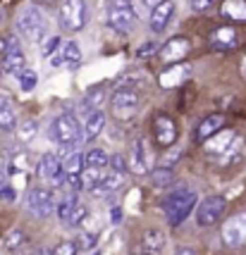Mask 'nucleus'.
I'll list each match as a JSON object with an SVG mask.
<instances>
[{
    "label": "nucleus",
    "instance_id": "nucleus-1",
    "mask_svg": "<svg viewBox=\"0 0 246 255\" xmlns=\"http://www.w3.org/2000/svg\"><path fill=\"white\" fill-rule=\"evenodd\" d=\"M196 203H199V198H196L194 191H175V193H170L168 198H165V215H168V222L172 224V227L182 224L191 212H194Z\"/></svg>",
    "mask_w": 246,
    "mask_h": 255
},
{
    "label": "nucleus",
    "instance_id": "nucleus-2",
    "mask_svg": "<svg viewBox=\"0 0 246 255\" xmlns=\"http://www.w3.org/2000/svg\"><path fill=\"white\" fill-rule=\"evenodd\" d=\"M48 138L60 145L81 143V124L77 122L74 115H57L48 129Z\"/></svg>",
    "mask_w": 246,
    "mask_h": 255
},
{
    "label": "nucleus",
    "instance_id": "nucleus-3",
    "mask_svg": "<svg viewBox=\"0 0 246 255\" xmlns=\"http://www.w3.org/2000/svg\"><path fill=\"white\" fill-rule=\"evenodd\" d=\"M105 22L112 26L115 31L127 33L134 29L136 24V12L129 0H108V10H105Z\"/></svg>",
    "mask_w": 246,
    "mask_h": 255
},
{
    "label": "nucleus",
    "instance_id": "nucleus-4",
    "mask_svg": "<svg viewBox=\"0 0 246 255\" xmlns=\"http://www.w3.org/2000/svg\"><path fill=\"white\" fill-rule=\"evenodd\" d=\"M17 29L26 41H34V43H41L45 38V17L38 7H24L19 12V19H17Z\"/></svg>",
    "mask_w": 246,
    "mask_h": 255
},
{
    "label": "nucleus",
    "instance_id": "nucleus-5",
    "mask_svg": "<svg viewBox=\"0 0 246 255\" xmlns=\"http://www.w3.org/2000/svg\"><path fill=\"white\" fill-rule=\"evenodd\" d=\"M57 19L65 31H81L86 24V2L84 0H62L57 5Z\"/></svg>",
    "mask_w": 246,
    "mask_h": 255
},
{
    "label": "nucleus",
    "instance_id": "nucleus-6",
    "mask_svg": "<svg viewBox=\"0 0 246 255\" xmlns=\"http://www.w3.org/2000/svg\"><path fill=\"white\" fill-rule=\"evenodd\" d=\"M225 212V198L223 196H208L201 203H196V222L199 227H213L220 222Z\"/></svg>",
    "mask_w": 246,
    "mask_h": 255
},
{
    "label": "nucleus",
    "instance_id": "nucleus-7",
    "mask_svg": "<svg viewBox=\"0 0 246 255\" xmlns=\"http://www.w3.org/2000/svg\"><path fill=\"white\" fill-rule=\"evenodd\" d=\"M246 241V212H237L223 224V244L227 248H239Z\"/></svg>",
    "mask_w": 246,
    "mask_h": 255
},
{
    "label": "nucleus",
    "instance_id": "nucleus-8",
    "mask_svg": "<svg viewBox=\"0 0 246 255\" xmlns=\"http://www.w3.org/2000/svg\"><path fill=\"white\" fill-rule=\"evenodd\" d=\"M110 105L122 120L124 117H132L136 112V108H139V93L134 89H129V86H122V89H117L112 93Z\"/></svg>",
    "mask_w": 246,
    "mask_h": 255
},
{
    "label": "nucleus",
    "instance_id": "nucleus-9",
    "mask_svg": "<svg viewBox=\"0 0 246 255\" xmlns=\"http://www.w3.org/2000/svg\"><path fill=\"white\" fill-rule=\"evenodd\" d=\"M26 208L31 210L34 217H48L50 212H53V193L48 189H29L26 193Z\"/></svg>",
    "mask_w": 246,
    "mask_h": 255
},
{
    "label": "nucleus",
    "instance_id": "nucleus-10",
    "mask_svg": "<svg viewBox=\"0 0 246 255\" xmlns=\"http://www.w3.org/2000/svg\"><path fill=\"white\" fill-rule=\"evenodd\" d=\"M189 50H191L189 38L177 36V38H170L168 43L158 50V55H160V60H163L165 65H177V62H184V57L189 55Z\"/></svg>",
    "mask_w": 246,
    "mask_h": 255
},
{
    "label": "nucleus",
    "instance_id": "nucleus-11",
    "mask_svg": "<svg viewBox=\"0 0 246 255\" xmlns=\"http://www.w3.org/2000/svg\"><path fill=\"white\" fill-rule=\"evenodd\" d=\"M172 14H175V2L172 0H158L156 5H153V10H151V19H148L151 31H156V33L165 31V26L172 19Z\"/></svg>",
    "mask_w": 246,
    "mask_h": 255
},
{
    "label": "nucleus",
    "instance_id": "nucleus-12",
    "mask_svg": "<svg viewBox=\"0 0 246 255\" xmlns=\"http://www.w3.org/2000/svg\"><path fill=\"white\" fill-rule=\"evenodd\" d=\"M153 136H156V143L165 145V148L177 141V127L168 115H158L153 120Z\"/></svg>",
    "mask_w": 246,
    "mask_h": 255
},
{
    "label": "nucleus",
    "instance_id": "nucleus-13",
    "mask_svg": "<svg viewBox=\"0 0 246 255\" xmlns=\"http://www.w3.org/2000/svg\"><path fill=\"white\" fill-rule=\"evenodd\" d=\"M38 177L50 181V184H55V186L62 181V167H60L57 155H53V153L41 155V160H38Z\"/></svg>",
    "mask_w": 246,
    "mask_h": 255
},
{
    "label": "nucleus",
    "instance_id": "nucleus-14",
    "mask_svg": "<svg viewBox=\"0 0 246 255\" xmlns=\"http://www.w3.org/2000/svg\"><path fill=\"white\" fill-rule=\"evenodd\" d=\"M191 74V67L187 62H177V65H168V69L160 74V86L163 89H175L179 84H184V79Z\"/></svg>",
    "mask_w": 246,
    "mask_h": 255
},
{
    "label": "nucleus",
    "instance_id": "nucleus-15",
    "mask_svg": "<svg viewBox=\"0 0 246 255\" xmlns=\"http://www.w3.org/2000/svg\"><path fill=\"white\" fill-rule=\"evenodd\" d=\"M235 131L232 129H225V131H218L215 136H211L208 141H203L206 143V150L211 153V155H227V150H230V145L235 143Z\"/></svg>",
    "mask_w": 246,
    "mask_h": 255
},
{
    "label": "nucleus",
    "instance_id": "nucleus-16",
    "mask_svg": "<svg viewBox=\"0 0 246 255\" xmlns=\"http://www.w3.org/2000/svg\"><path fill=\"white\" fill-rule=\"evenodd\" d=\"M237 45V31L235 26H220L211 33V48L215 50H230Z\"/></svg>",
    "mask_w": 246,
    "mask_h": 255
},
{
    "label": "nucleus",
    "instance_id": "nucleus-17",
    "mask_svg": "<svg viewBox=\"0 0 246 255\" xmlns=\"http://www.w3.org/2000/svg\"><path fill=\"white\" fill-rule=\"evenodd\" d=\"M103 127H105V112L103 110L89 112V115H86V122L81 127V138H86V141L96 138V136L103 131Z\"/></svg>",
    "mask_w": 246,
    "mask_h": 255
},
{
    "label": "nucleus",
    "instance_id": "nucleus-18",
    "mask_svg": "<svg viewBox=\"0 0 246 255\" xmlns=\"http://www.w3.org/2000/svg\"><path fill=\"white\" fill-rule=\"evenodd\" d=\"M127 169H132L134 174H146V153H144V141H141V138H134V141H132Z\"/></svg>",
    "mask_w": 246,
    "mask_h": 255
},
{
    "label": "nucleus",
    "instance_id": "nucleus-19",
    "mask_svg": "<svg viewBox=\"0 0 246 255\" xmlns=\"http://www.w3.org/2000/svg\"><path fill=\"white\" fill-rule=\"evenodd\" d=\"M225 127V117L223 115H211V117H206L201 124H199V129H196V136H199V141H208L211 136H215L218 131H223Z\"/></svg>",
    "mask_w": 246,
    "mask_h": 255
},
{
    "label": "nucleus",
    "instance_id": "nucleus-20",
    "mask_svg": "<svg viewBox=\"0 0 246 255\" xmlns=\"http://www.w3.org/2000/svg\"><path fill=\"white\" fill-rule=\"evenodd\" d=\"M220 12L230 22H246V0H225Z\"/></svg>",
    "mask_w": 246,
    "mask_h": 255
},
{
    "label": "nucleus",
    "instance_id": "nucleus-21",
    "mask_svg": "<svg viewBox=\"0 0 246 255\" xmlns=\"http://www.w3.org/2000/svg\"><path fill=\"white\" fill-rule=\"evenodd\" d=\"M108 174L105 167H84V172H79V181H81V189H98V184L103 181V177Z\"/></svg>",
    "mask_w": 246,
    "mask_h": 255
},
{
    "label": "nucleus",
    "instance_id": "nucleus-22",
    "mask_svg": "<svg viewBox=\"0 0 246 255\" xmlns=\"http://www.w3.org/2000/svg\"><path fill=\"white\" fill-rule=\"evenodd\" d=\"M144 251L146 255H160L165 251V234L158 229H148L144 234Z\"/></svg>",
    "mask_w": 246,
    "mask_h": 255
},
{
    "label": "nucleus",
    "instance_id": "nucleus-23",
    "mask_svg": "<svg viewBox=\"0 0 246 255\" xmlns=\"http://www.w3.org/2000/svg\"><path fill=\"white\" fill-rule=\"evenodd\" d=\"M17 127V115L12 110V105L7 103V98H0V129L2 131H12Z\"/></svg>",
    "mask_w": 246,
    "mask_h": 255
},
{
    "label": "nucleus",
    "instance_id": "nucleus-24",
    "mask_svg": "<svg viewBox=\"0 0 246 255\" xmlns=\"http://www.w3.org/2000/svg\"><path fill=\"white\" fill-rule=\"evenodd\" d=\"M24 65H26V60H24L22 50L17 48V50H7V55H5V72H10V74H19L24 72Z\"/></svg>",
    "mask_w": 246,
    "mask_h": 255
},
{
    "label": "nucleus",
    "instance_id": "nucleus-25",
    "mask_svg": "<svg viewBox=\"0 0 246 255\" xmlns=\"http://www.w3.org/2000/svg\"><path fill=\"white\" fill-rule=\"evenodd\" d=\"M60 167H62V174H67V177H74L79 174L81 169H84V160H81V153H72V155L62 157L60 160Z\"/></svg>",
    "mask_w": 246,
    "mask_h": 255
},
{
    "label": "nucleus",
    "instance_id": "nucleus-26",
    "mask_svg": "<svg viewBox=\"0 0 246 255\" xmlns=\"http://www.w3.org/2000/svg\"><path fill=\"white\" fill-rule=\"evenodd\" d=\"M103 103H105V91L98 86V89H91L86 93V98H84V110L86 115L93 110H103Z\"/></svg>",
    "mask_w": 246,
    "mask_h": 255
},
{
    "label": "nucleus",
    "instance_id": "nucleus-27",
    "mask_svg": "<svg viewBox=\"0 0 246 255\" xmlns=\"http://www.w3.org/2000/svg\"><path fill=\"white\" fill-rule=\"evenodd\" d=\"M124 184V177L122 174H117V172H108L105 177H103V181L98 184V189H93V191H98V193H112V191H117L120 186Z\"/></svg>",
    "mask_w": 246,
    "mask_h": 255
},
{
    "label": "nucleus",
    "instance_id": "nucleus-28",
    "mask_svg": "<svg viewBox=\"0 0 246 255\" xmlns=\"http://www.w3.org/2000/svg\"><path fill=\"white\" fill-rule=\"evenodd\" d=\"M36 133H38V122H36V120H24V122L17 127V138H19L22 143L34 141Z\"/></svg>",
    "mask_w": 246,
    "mask_h": 255
},
{
    "label": "nucleus",
    "instance_id": "nucleus-29",
    "mask_svg": "<svg viewBox=\"0 0 246 255\" xmlns=\"http://www.w3.org/2000/svg\"><path fill=\"white\" fill-rule=\"evenodd\" d=\"M81 62V50H79V45L74 41H67L65 43V50H62V65L67 67H79Z\"/></svg>",
    "mask_w": 246,
    "mask_h": 255
},
{
    "label": "nucleus",
    "instance_id": "nucleus-30",
    "mask_svg": "<svg viewBox=\"0 0 246 255\" xmlns=\"http://www.w3.org/2000/svg\"><path fill=\"white\" fill-rule=\"evenodd\" d=\"M81 160H84V167H108V155L101 148H91L86 155H81Z\"/></svg>",
    "mask_w": 246,
    "mask_h": 255
},
{
    "label": "nucleus",
    "instance_id": "nucleus-31",
    "mask_svg": "<svg viewBox=\"0 0 246 255\" xmlns=\"http://www.w3.org/2000/svg\"><path fill=\"white\" fill-rule=\"evenodd\" d=\"M24 241H26V236H24L22 229H12V232H7V236L2 239L5 253H12V251H17V248H19Z\"/></svg>",
    "mask_w": 246,
    "mask_h": 255
},
{
    "label": "nucleus",
    "instance_id": "nucleus-32",
    "mask_svg": "<svg viewBox=\"0 0 246 255\" xmlns=\"http://www.w3.org/2000/svg\"><path fill=\"white\" fill-rule=\"evenodd\" d=\"M17 81H19V89H22L24 93H29V91L36 89V84H38V74H36L34 69H24V72L17 74Z\"/></svg>",
    "mask_w": 246,
    "mask_h": 255
},
{
    "label": "nucleus",
    "instance_id": "nucleus-33",
    "mask_svg": "<svg viewBox=\"0 0 246 255\" xmlns=\"http://www.w3.org/2000/svg\"><path fill=\"white\" fill-rule=\"evenodd\" d=\"M74 205H77V193L72 191V193H69L67 198H65L62 203H60V205H57V217H60L62 222H67L69 212H72V208H74Z\"/></svg>",
    "mask_w": 246,
    "mask_h": 255
},
{
    "label": "nucleus",
    "instance_id": "nucleus-34",
    "mask_svg": "<svg viewBox=\"0 0 246 255\" xmlns=\"http://www.w3.org/2000/svg\"><path fill=\"white\" fill-rule=\"evenodd\" d=\"M86 215H89V210H86V205H74L72 208V212H69V217H67V222L65 224H69V227H79V224L86 220Z\"/></svg>",
    "mask_w": 246,
    "mask_h": 255
},
{
    "label": "nucleus",
    "instance_id": "nucleus-35",
    "mask_svg": "<svg viewBox=\"0 0 246 255\" xmlns=\"http://www.w3.org/2000/svg\"><path fill=\"white\" fill-rule=\"evenodd\" d=\"M151 179H153V184L156 186H168V184H172V169H168V167H160V169H156L153 174H151Z\"/></svg>",
    "mask_w": 246,
    "mask_h": 255
},
{
    "label": "nucleus",
    "instance_id": "nucleus-36",
    "mask_svg": "<svg viewBox=\"0 0 246 255\" xmlns=\"http://www.w3.org/2000/svg\"><path fill=\"white\" fill-rule=\"evenodd\" d=\"M57 45H60V36H45L43 41H41V55L50 57L57 50Z\"/></svg>",
    "mask_w": 246,
    "mask_h": 255
},
{
    "label": "nucleus",
    "instance_id": "nucleus-37",
    "mask_svg": "<svg viewBox=\"0 0 246 255\" xmlns=\"http://www.w3.org/2000/svg\"><path fill=\"white\" fill-rule=\"evenodd\" d=\"M74 246H77V251H93V246H96V234H79V239L74 241Z\"/></svg>",
    "mask_w": 246,
    "mask_h": 255
},
{
    "label": "nucleus",
    "instance_id": "nucleus-38",
    "mask_svg": "<svg viewBox=\"0 0 246 255\" xmlns=\"http://www.w3.org/2000/svg\"><path fill=\"white\" fill-rule=\"evenodd\" d=\"M77 246L74 241H62V244L55 246V251H50V255H77Z\"/></svg>",
    "mask_w": 246,
    "mask_h": 255
},
{
    "label": "nucleus",
    "instance_id": "nucleus-39",
    "mask_svg": "<svg viewBox=\"0 0 246 255\" xmlns=\"http://www.w3.org/2000/svg\"><path fill=\"white\" fill-rule=\"evenodd\" d=\"M108 165L112 167V172H117V174H127V160L122 155H110L108 157Z\"/></svg>",
    "mask_w": 246,
    "mask_h": 255
},
{
    "label": "nucleus",
    "instance_id": "nucleus-40",
    "mask_svg": "<svg viewBox=\"0 0 246 255\" xmlns=\"http://www.w3.org/2000/svg\"><path fill=\"white\" fill-rule=\"evenodd\" d=\"M218 0H191V10L194 12H208Z\"/></svg>",
    "mask_w": 246,
    "mask_h": 255
},
{
    "label": "nucleus",
    "instance_id": "nucleus-41",
    "mask_svg": "<svg viewBox=\"0 0 246 255\" xmlns=\"http://www.w3.org/2000/svg\"><path fill=\"white\" fill-rule=\"evenodd\" d=\"M156 53V43L153 41H146L144 45H139V50H136V57L141 60V57H148V55H153Z\"/></svg>",
    "mask_w": 246,
    "mask_h": 255
},
{
    "label": "nucleus",
    "instance_id": "nucleus-42",
    "mask_svg": "<svg viewBox=\"0 0 246 255\" xmlns=\"http://www.w3.org/2000/svg\"><path fill=\"white\" fill-rule=\"evenodd\" d=\"M0 198L5 200V203H14L17 200V191L12 189V186H2L0 189Z\"/></svg>",
    "mask_w": 246,
    "mask_h": 255
},
{
    "label": "nucleus",
    "instance_id": "nucleus-43",
    "mask_svg": "<svg viewBox=\"0 0 246 255\" xmlns=\"http://www.w3.org/2000/svg\"><path fill=\"white\" fill-rule=\"evenodd\" d=\"M179 155H182L179 150H172V153H170V157H168V160H163V167H168V169H170V165H172V162H177V160H179Z\"/></svg>",
    "mask_w": 246,
    "mask_h": 255
},
{
    "label": "nucleus",
    "instance_id": "nucleus-44",
    "mask_svg": "<svg viewBox=\"0 0 246 255\" xmlns=\"http://www.w3.org/2000/svg\"><path fill=\"white\" fill-rule=\"evenodd\" d=\"M175 255H196V251H194V248H179Z\"/></svg>",
    "mask_w": 246,
    "mask_h": 255
},
{
    "label": "nucleus",
    "instance_id": "nucleus-45",
    "mask_svg": "<svg viewBox=\"0 0 246 255\" xmlns=\"http://www.w3.org/2000/svg\"><path fill=\"white\" fill-rule=\"evenodd\" d=\"M31 255H50V248H36L31 251Z\"/></svg>",
    "mask_w": 246,
    "mask_h": 255
},
{
    "label": "nucleus",
    "instance_id": "nucleus-46",
    "mask_svg": "<svg viewBox=\"0 0 246 255\" xmlns=\"http://www.w3.org/2000/svg\"><path fill=\"white\" fill-rule=\"evenodd\" d=\"M120 217H122V215H120V208H112V222H120Z\"/></svg>",
    "mask_w": 246,
    "mask_h": 255
},
{
    "label": "nucleus",
    "instance_id": "nucleus-47",
    "mask_svg": "<svg viewBox=\"0 0 246 255\" xmlns=\"http://www.w3.org/2000/svg\"><path fill=\"white\" fill-rule=\"evenodd\" d=\"M50 65H53V67H60V65H62V55H55L53 60H50Z\"/></svg>",
    "mask_w": 246,
    "mask_h": 255
},
{
    "label": "nucleus",
    "instance_id": "nucleus-48",
    "mask_svg": "<svg viewBox=\"0 0 246 255\" xmlns=\"http://www.w3.org/2000/svg\"><path fill=\"white\" fill-rule=\"evenodd\" d=\"M2 186H5V174L0 172V189H2Z\"/></svg>",
    "mask_w": 246,
    "mask_h": 255
},
{
    "label": "nucleus",
    "instance_id": "nucleus-49",
    "mask_svg": "<svg viewBox=\"0 0 246 255\" xmlns=\"http://www.w3.org/2000/svg\"><path fill=\"white\" fill-rule=\"evenodd\" d=\"M2 53H5V41L0 38V55H2Z\"/></svg>",
    "mask_w": 246,
    "mask_h": 255
},
{
    "label": "nucleus",
    "instance_id": "nucleus-50",
    "mask_svg": "<svg viewBox=\"0 0 246 255\" xmlns=\"http://www.w3.org/2000/svg\"><path fill=\"white\" fill-rule=\"evenodd\" d=\"M144 5H148V7H153V2H151V0H144Z\"/></svg>",
    "mask_w": 246,
    "mask_h": 255
},
{
    "label": "nucleus",
    "instance_id": "nucleus-51",
    "mask_svg": "<svg viewBox=\"0 0 246 255\" xmlns=\"http://www.w3.org/2000/svg\"><path fill=\"white\" fill-rule=\"evenodd\" d=\"M0 22H2V7H0Z\"/></svg>",
    "mask_w": 246,
    "mask_h": 255
},
{
    "label": "nucleus",
    "instance_id": "nucleus-52",
    "mask_svg": "<svg viewBox=\"0 0 246 255\" xmlns=\"http://www.w3.org/2000/svg\"><path fill=\"white\" fill-rule=\"evenodd\" d=\"M0 77H2V72H0Z\"/></svg>",
    "mask_w": 246,
    "mask_h": 255
}]
</instances>
